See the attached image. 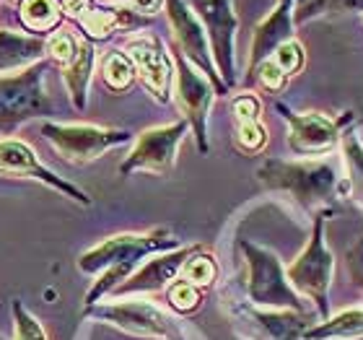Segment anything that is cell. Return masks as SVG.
I'll return each instance as SVG.
<instances>
[{
    "instance_id": "cell-1",
    "label": "cell",
    "mask_w": 363,
    "mask_h": 340,
    "mask_svg": "<svg viewBox=\"0 0 363 340\" xmlns=\"http://www.w3.org/2000/svg\"><path fill=\"white\" fill-rule=\"evenodd\" d=\"M179 247L172 231L167 229H153L148 234H117L109 236L96 247L81 255L78 268L86 275H99L89 294L86 304H96L101 296L112 294L114 288L125 283L133 273L145 263L148 255H159V252H172Z\"/></svg>"
},
{
    "instance_id": "cell-2",
    "label": "cell",
    "mask_w": 363,
    "mask_h": 340,
    "mask_svg": "<svg viewBox=\"0 0 363 340\" xmlns=\"http://www.w3.org/2000/svg\"><path fill=\"white\" fill-rule=\"evenodd\" d=\"M257 180L270 190H283L296 197V203L303 208L327 203L330 197L350 195L348 177H340L337 161L335 159H319V161H283V159H267L257 169Z\"/></svg>"
},
{
    "instance_id": "cell-3",
    "label": "cell",
    "mask_w": 363,
    "mask_h": 340,
    "mask_svg": "<svg viewBox=\"0 0 363 340\" xmlns=\"http://www.w3.org/2000/svg\"><path fill=\"white\" fill-rule=\"evenodd\" d=\"M247 260V296L259 309H294L306 312L303 296L291 286L286 268L278 255L252 242H242Z\"/></svg>"
},
{
    "instance_id": "cell-4",
    "label": "cell",
    "mask_w": 363,
    "mask_h": 340,
    "mask_svg": "<svg viewBox=\"0 0 363 340\" xmlns=\"http://www.w3.org/2000/svg\"><path fill=\"white\" fill-rule=\"evenodd\" d=\"M335 273V257L327 247L325 239V216H317L314 221V231L306 244V250L296 257L291 268L286 270L291 286L309 302L317 304L319 319L325 322L330 317V286H333Z\"/></svg>"
},
{
    "instance_id": "cell-5",
    "label": "cell",
    "mask_w": 363,
    "mask_h": 340,
    "mask_svg": "<svg viewBox=\"0 0 363 340\" xmlns=\"http://www.w3.org/2000/svg\"><path fill=\"white\" fill-rule=\"evenodd\" d=\"M45 73L47 65L37 62L21 73L0 76V136H11L23 122L50 114Z\"/></svg>"
},
{
    "instance_id": "cell-6",
    "label": "cell",
    "mask_w": 363,
    "mask_h": 340,
    "mask_svg": "<svg viewBox=\"0 0 363 340\" xmlns=\"http://www.w3.org/2000/svg\"><path fill=\"white\" fill-rule=\"evenodd\" d=\"M86 314L101 319L106 325L117 327L122 333L140 335L153 340H184L179 322L167 309L153 302H112V304H91Z\"/></svg>"
},
{
    "instance_id": "cell-7",
    "label": "cell",
    "mask_w": 363,
    "mask_h": 340,
    "mask_svg": "<svg viewBox=\"0 0 363 340\" xmlns=\"http://www.w3.org/2000/svg\"><path fill=\"white\" fill-rule=\"evenodd\" d=\"M42 136L47 143L52 146L55 153L70 164H89L112 151L117 146H125L130 141L128 130H112L99 128V125H60V122H45L42 125Z\"/></svg>"
},
{
    "instance_id": "cell-8",
    "label": "cell",
    "mask_w": 363,
    "mask_h": 340,
    "mask_svg": "<svg viewBox=\"0 0 363 340\" xmlns=\"http://www.w3.org/2000/svg\"><path fill=\"white\" fill-rule=\"evenodd\" d=\"M167 16L169 23H172V31H174L177 47H179V55L187 62H192L200 73H203L208 81L213 84L216 94H226V84L220 81L218 68L213 62L211 53V42H208V34H205L203 23L195 16V11L187 6V0H167Z\"/></svg>"
},
{
    "instance_id": "cell-9",
    "label": "cell",
    "mask_w": 363,
    "mask_h": 340,
    "mask_svg": "<svg viewBox=\"0 0 363 340\" xmlns=\"http://www.w3.org/2000/svg\"><path fill=\"white\" fill-rule=\"evenodd\" d=\"M197 16L203 18V29L211 42L213 62L218 68L220 81L226 89L236 84L234 39L239 18L234 13V0H195Z\"/></svg>"
},
{
    "instance_id": "cell-10",
    "label": "cell",
    "mask_w": 363,
    "mask_h": 340,
    "mask_svg": "<svg viewBox=\"0 0 363 340\" xmlns=\"http://www.w3.org/2000/svg\"><path fill=\"white\" fill-rule=\"evenodd\" d=\"M187 120L161 125V128L143 130L135 141V148L128 153V159L120 164V174L133 172H151V174H167L172 172L177 161L182 138L187 136Z\"/></svg>"
},
{
    "instance_id": "cell-11",
    "label": "cell",
    "mask_w": 363,
    "mask_h": 340,
    "mask_svg": "<svg viewBox=\"0 0 363 340\" xmlns=\"http://www.w3.org/2000/svg\"><path fill=\"white\" fill-rule=\"evenodd\" d=\"M174 65H177V102H179L187 125L195 130V141L200 153H208V114H211L213 99H216V89L179 53L174 55Z\"/></svg>"
},
{
    "instance_id": "cell-12",
    "label": "cell",
    "mask_w": 363,
    "mask_h": 340,
    "mask_svg": "<svg viewBox=\"0 0 363 340\" xmlns=\"http://www.w3.org/2000/svg\"><path fill=\"white\" fill-rule=\"evenodd\" d=\"M288 122V148L298 156H325L340 143V120H330L322 112H291L286 104H278Z\"/></svg>"
},
{
    "instance_id": "cell-13",
    "label": "cell",
    "mask_w": 363,
    "mask_h": 340,
    "mask_svg": "<svg viewBox=\"0 0 363 340\" xmlns=\"http://www.w3.org/2000/svg\"><path fill=\"white\" fill-rule=\"evenodd\" d=\"M128 55L135 65V76L143 81L145 89L151 91L161 104H167L169 91H172V78H174V60L169 57L161 39L135 34V37L128 39Z\"/></svg>"
},
{
    "instance_id": "cell-14",
    "label": "cell",
    "mask_w": 363,
    "mask_h": 340,
    "mask_svg": "<svg viewBox=\"0 0 363 340\" xmlns=\"http://www.w3.org/2000/svg\"><path fill=\"white\" fill-rule=\"evenodd\" d=\"M0 174L31 177V180L50 185V187L57 190V192H62L65 197H73L76 203L91 205V197L86 195L84 190H78L76 185H70V182H65L55 172H50V169L37 159L34 148L26 146L23 141H16V138H6V141H0Z\"/></svg>"
},
{
    "instance_id": "cell-15",
    "label": "cell",
    "mask_w": 363,
    "mask_h": 340,
    "mask_svg": "<svg viewBox=\"0 0 363 340\" xmlns=\"http://www.w3.org/2000/svg\"><path fill=\"white\" fill-rule=\"evenodd\" d=\"M197 247H177L172 252L145 260L125 283L114 288V296H130V294H156L161 288H169L182 273V265L187 263V257L195 252Z\"/></svg>"
},
{
    "instance_id": "cell-16",
    "label": "cell",
    "mask_w": 363,
    "mask_h": 340,
    "mask_svg": "<svg viewBox=\"0 0 363 340\" xmlns=\"http://www.w3.org/2000/svg\"><path fill=\"white\" fill-rule=\"evenodd\" d=\"M294 39V0H278L275 8H272L267 18L255 29V37H252L250 47V68L247 73L257 70L259 62H265L267 57L275 55L280 45H286Z\"/></svg>"
},
{
    "instance_id": "cell-17",
    "label": "cell",
    "mask_w": 363,
    "mask_h": 340,
    "mask_svg": "<svg viewBox=\"0 0 363 340\" xmlns=\"http://www.w3.org/2000/svg\"><path fill=\"white\" fill-rule=\"evenodd\" d=\"M45 55V39L21 31H0V76H13L37 65Z\"/></svg>"
},
{
    "instance_id": "cell-18",
    "label": "cell",
    "mask_w": 363,
    "mask_h": 340,
    "mask_svg": "<svg viewBox=\"0 0 363 340\" xmlns=\"http://www.w3.org/2000/svg\"><path fill=\"white\" fill-rule=\"evenodd\" d=\"M94 62H96V50H94L91 42L84 39V42H81V50H78V55H76V60L62 68V84H65V89H68L76 109H86Z\"/></svg>"
},
{
    "instance_id": "cell-19",
    "label": "cell",
    "mask_w": 363,
    "mask_h": 340,
    "mask_svg": "<svg viewBox=\"0 0 363 340\" xmlns=\"http://www.w3.org/2000/svg\"><path fill=\"white\" fill-rule=\"evenodd\" d=\"M363 338V309L340 312L303 333V340H356Z\"/></svg>"
},
{
    "instance_id": "cell-20",
    "label": "cell",
    "mask_w": 363,
    "mask_h": 340,
    "mask_svg": "<svg viewBox=\"0 0 363 340\" xmlns=\"http://www.w3.org/2000/svg\"><path fill=\"white\" fill-rule=\"evenodd\" d=\"M62 0H21V21L29 31H52L62 21Z\"/></svg>"
},
{
    "instance_id": "cell-21",
    "label": "cell",
    "mask_w": 363,
    "mask_h": 340,
    "mask_svg": "<svg viewBox=\"0 0 363 340\" xmlns=\"http://www.w3.org/2000/svg\"><path fill=\"white\" fill-rule=\"evenodd\" d=\"M101 78L112 91H128L135 81V65L130 60L128 53H106L101 60Z\"/></svg>"
},
{
    "instance_id": "cell-22",
    "label": "cell",
    "mask_w": 363,
    "mask_h": 340,
    "mask_svg": "<svg viewBox=\"0 0 363 340\" xmlns=\"http://www.w3.org/2000/svg\"><path fill=\"white\" fill-rule=\"evenodd\" d=\"M179 275L187 280V283H192V286L208 288V286H213V280L218 275V268H216V260H213L208 252H203L197 247V250L187 257V263L182 265Z\"/></svg>"
},
{
    "instance_id": "cell-23",
    "label": "cell",
    "mask_w": 363,
    "mask_h": 340,
    "mask_svg": "<svg viewBox=\"0 0 363 340\" xmlns=\"http://www.w3.org/2000/svg\"><path fill=\"white\" fill-rule=\"evenodd\" d=\"M81 42L84 39H78L70 29H55V34H50L45 39V53L50 55V60L65 68V65H70V62L76 60Z\"/></svg>"
},
{
    "instance_id": "cell-24",
    "label": "cell",
    "mask_w": 363,
    "mask_h": 340,
    "mask_svg": "<svg viewBox=\"0 0 363 340\" xmlns=\"http://www.w3.org/2000/svg\"><path fill=\"white\" fill-rule=\"evenodd\" d=\"M356 8H363V0H298L294 23H306L317 16L337 13V11H356Z\"/></svg>"
},
{
    "instance_id": "cell-25",
    "label": "cell",
    "mask_w": 363,
    "mask_h": 340,
    "mask_svg": "<svg viewBox=\"0 0 363 340\" xmlns=\"http://www.w3.org/2000/svg\"><path fill=\"white\" fill-rule=\"evenodd\" d=\"M167 299H169V307L179 314H189V312H195L203 302V294H200V288L187 283L184 278L174 280L172 286L167 288Z\"/></svg>"
},
{
    "instance_id": "cell-26",
    "label": "cell",
    "mask_w": 363,
    "mask_h": 340,
    "mask_svg": "<svg viewBox=\"0 0 363 340\" xmlns=\"http://www.w3.org/2000/svg\"><path fill=\"white\" fill-rule=\"evenodd\" d=\"M13 340H50L42 322L23 309L18 302L13 304Z\"/></svg>"
},
{
    "instance_id": "cell-27",
    "label": "cell",
    "mask_w": 363,
    "mask_h": 340,
    "mask_svg": "<svg viewBox=\"0 0 363 340\" xmlns=\"http://www.w3.org/2000/svg\"><path fill=\"white\" fill-rule=\"evenodd\" d=\"M342 153H345V164H348L350 187H353V185L361 187V195H363V143L356 136H345V141H342Z\"/></svg>"
},
{
    "instance_id": "cell-28",
    "label": "cell",
    "mask_w": 363,
    "mask_h": 340,
    "mask_svg": "<svg viewBox=\"0 0 363 340\" xmlns=\"http://www.w3.org/2000/svg\"><path fill=\"white\" fill-rule=\"evenodd\" d=\"M267 143V130L262 122H244L236 128V146L244 153H259Z\"/></svg>"
},
{
    "instance_id": "cell-29",
    "label": "cell",
    "mask_w": 363,
    "mask_h": 340,
    "mask_svg": "<svg viewBox=\"0 0 363 340\" xmlns=\"http://www.w3.org/2000/svg\"><path fill=\"white\" fill-rule=\"evenodd\" d=\"M272 60H275V65H278L288 78L296 76V73L303 68V47L298 45L296 39H291V42H286V45H280L278 50H275Z\"/></svg>"
},
{
    "instance_id": "cell-30",
    "label": "cell",
    "mask_w": 363,
    "mask_h": 340,
    "mask_svg": "<svg viewBox=\"0 0 363 340\" xmlns=\"http://www.w3.org/2000/svg\"><path fill=\"white\" fill-rule=\"evenodd\" d=\"M252 81H259V86H262V89H267V91H280L283 86H286L288 76L278 68V65H275V60H272V57H267V60L259 62L257 70L252 73L250 84H252Z\"/></svg>"
},
{
    "instance_id": "cell-31",
    "label": "cell",
    "mask_w": 363,
    "mask_h": 340,
    "mask_svg": "<svg viewBox=\"0 0 363 340\" xmlns=\"http://www.w3.org/2000/svg\"><path fill=\"white\" fill-rule=\"evenodd\" d=\"M231 109H234V117L239 125H244V122H259V114H262V104H259V99L255 94L236 97Z\"/></svg>"
},
{
    "instance_id": "cell-32",
    "label": "cell",
    "mask_w": 363,
    "mask_h": 340,
    "mask_svg": "<svg viewBox=\"0 0 363 340\" xmlns=\"http://www.w3.org/2000/svg\"><path fill=\"white\" fill-rule=\"evenodd\" d=\"M345 268L350 273V280L363 291V236L350 247L348 255H345Z\"/></svg>"
},
{
    "instance_id": "cell-33",
    "label": "cell",
    "mask_w": 363,
    "mask_h": 340,
    "mask_svg": "<svg viewBox=\"0 0 363 340\" xmlns=\"http://www.w3.org/2000/svg\"><path fill=\"white\" fill-rule=\"evenodd\" d=\"M133 6H135V13L153 16V13H159L161 8L167 6V0H133Z\"/></svg>"
},
{
    "instance_id": "cell-34",
    "label": "cell",
    "mask_w": 363,
    "mask_h": 340,
    "mask_svg": "<svg viewBox=\"0 0 363 340\" xmlns=\"http://www.w3.org/2000/svg\"><path fill=\"white\" fill-rule=\"evenodd\" d=\"M62 3H65L68 8H73V6H78V3H84V0H62Z\"/></svg>"
},
{
    "instance_id": "cell-35",
    "label": "cell",
    "mask_w": 363,
    "mask_h": 340,
    "mask_svg": "<svg viewBox=\"0 0 363 340\" xmlns=\"http://www.w3.org/2000/svg\"><path fill=\"white\" fill-rule=\"evenodd\" d=\"M117 3H125V0H117Z\"/></svg>"
}]
</instances>
